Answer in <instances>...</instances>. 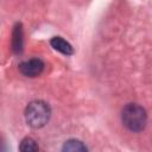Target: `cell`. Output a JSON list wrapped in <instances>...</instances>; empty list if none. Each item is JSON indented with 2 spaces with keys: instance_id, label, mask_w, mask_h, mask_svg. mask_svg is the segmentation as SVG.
Returning a JSON list of instances; mask_svg holds the SVG:
<instances>
[{
  "instance_id": "cell-1",
  "label": "cell",
  "mask_w": 152,
  "mask_h": 152,
  "mask_svg": "<svg viewBox=\"0 0 152 152\" xmlns=\"http://www.w3.org/2000/svg\"><path fill=\"white\" fill-rule=\"evenodd\" d=\"M121 120L124 126L131 132H141L147 122V114L145 108L137 103H128L121 112Z\"/></svg>"
},
{
  "instance_id": "cell-2",
  "label": "cell",
  "mask_w": 152,
  "mask_h": 152,
  "mask_svg": "<svg viewBox=\"0 0 152 152\" xmlns=\"http://www.w3.org/2000/svg\"><path fill=\"white\" fill-rule=\"evenodd\" d=\"M50 115H51L50 106L42 100H36L30 102L25 109V120L27 125L32 128L44 127L49 122Z\"/></svg>"
},
{
  "instance_id": "cell-3",
  "label": "cell",
  "mask_w": 152,
  "mask_h": 152,
  "mask_svg": "<svg viewBox=\"0 0 152 152\" xmlns=\"http://www.w3.org/2000/svg\"><path fill=\"white\" fill-rule=\"evenodd\" d=\"M44 70V62L40 58H31L19 64V71L26 77H36Z\"/></svg>"
},
{
  "instance_id": "cell-4",
  "label": "cell",
  "mask_w": 152,
  "mask_h": 152,
  "mask_svg": "<svg viewBox=\"0 0 152 152\" xmlns=\"http://www.w3.org/2000/svg\"><path fill=\"white\" fill-rule=\"evenodd\" d=\"M12 51L15 55H20L23 52L24 46V32L21 23H17L12 31Z\"/></svg>"
},
{
  "instance_id": "cell-5",
  "label": "cell",
  "mask_w": 152,
  "mask_h": 152,
  "mask_svg": "<svg viewBox=\"0 0 152 152\" xmlns=\"http://www.w3.org/2000/svg\"><path fill=\"white\" fill-rule=\"evenodd\" d=\"M50 45L55 50H57L58 52H61V53H63L65 56H71L74 53V49H72L71 44L68 43L62 37H58V36L57 37H52L51 40H50Z\"/></svg>"
},
{
  "instance_id": "cell-6",
  "label": "cell",
  "mask_w": 152,
  "mask_h": 152,
  "mask_svg": "<svg viewBox=\"0 0 152 152\" xmlns=\"http://www.w3.org/2000/svg\"><path fill=\"white\" fill-rule=\"evenodd\" d=\"M62 152H88V148L81 140L69 139L63 144Z\"/></svg>"
},
{
  "instance_id": "cell-7",
  "label": "cell",
  "mask_w": 152,
  "mask_h": 152,
  "mask_svg": "<svg viewBox=\"0 0 152 152\" xmlns=\"http://www.w3.org/2000/svg\"><path fill=\"white\" fill-rule=\"evenodd\" d=\"M19 151L20 152H39V146L34 139L26 137L20 141Z\"/></svg>"
},
{
  "instance_id": "cell-8",
  "label": "cell",
  "mask_w": 152,
  "mask_h": 152,
  "mask_svg": "<svg viewBox=\"0 0 152 152\" xmlns=\"http://www.w3.org/2000/svg\"><path fill=\"white\" fill-rule=\"evenodd\" d=\"M0 152H1V148H0Z\"/></svg>"
}]
</instances>
